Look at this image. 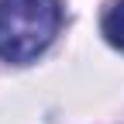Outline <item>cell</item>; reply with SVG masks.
<instances>
[{"label":"cell","mask_w":124,"mask_h":124,"mask_svg":"<svg viewBox=\"0 0 124 124\" xmlns=\"http://www.w3.org/2000/svg\"><path fill=\"white\" fill-rule=\"evenodd\" d=\"M59 0H0V59L17 66L38 59L59 35Z\"/></svg>","instance_id":"cell-1"},{"label":"cell","mask_w":124,"mask_h":124,"mask_svg":"<svg viewBox=\"0 0 124 124\" xmlns=\"http://www.w3.org/2000/svg\"><path fill=\"white\" fill-rule=\"evenodd\" d=\"M103 38L114 45V48L124 52V0H117V4L103 14Z\"/></svg>","instance_id":"cell-2"}]
</instances>
